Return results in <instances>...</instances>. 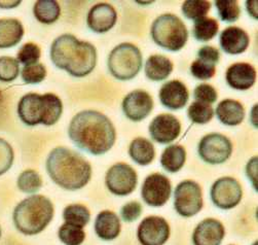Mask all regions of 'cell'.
Segmentation results:
<instances>
[{
	"label": "cell",
	"mask_w": 258,
	"mask_h": 245,
	"mask_svg": "<svg viewBox=\"0 0 258 245\" xmlns=\"http://www.w3.org/2000/svg\"><path fill=\"white\" fill-rule=\"evenodd\" d=\"M68 136L79 149L94 156H102L114 145L116 131L108 117L100 112L88 110L72 118L68 127Z\"/></svg>",
	"instance_id": "obj_1"
},
{
	"label": "cell",
	"mask_w": 258,
	"mask_h": 245,
	"mask_svg": "<svg viewBox=\"0 0 258 245\" xmlns=\"http://www.w3.org/2000/svg\"><path fill=\"white\" fill-rule=\"evenodd\" d=\"M50 179L67 190L85 187L92 177V166L80 153L59 146L48 154L45 162Z\"/></svg>",
	"instance_id": "obj_2"
},
{
	"label": "cell",
	"mask_w": 258,
	"mask_h": 245,
	"mask_svg": "<svg viewBox=\"0 0 258 245\" xmlns=\"http://www.w3.org/2000/svg\"><path fill=\"white\" fill-rule=\"evenodd\" d=\"M55 208L42 195H32L22 200L14 209L13 221L16 229L24 235L41 233L53 220Z\"/></svg>",
	"instance_id": "obj_3"
},
{
	"label": "cell",
	"mask_w": 258,
	"mask_h": 245,
	"mask_svg": "<svg viewBox=\"0 0 258 245\" xmlns=\"http://www.w3.org/2000/svg\"><path fill=\"white\" fill-rule=\"evenodd\" d=\"M63 113V103L59 96L53 93L43 95L28 93L18 103V116L29 127L44 125L53 126L59 122Z\"/></svg>",
	"instance_id": "obj_4"
},
{
	"label": "cell",
	"mask_w": 258,
	"mask_h": 245,
	"mask_svg": "<svg viewBox=\"0 0 258 245\" xmlns=\"http://www.w3.org/2000/svg\"><path fill=\"white\" fill-rule=\"evenodd\" d=\"M150 34L159 46L170 52L180 51L188 39L185 24L173 14H164L154 20Z\"/></svg>",
	"instance_id": "obj_5"
},
{
	"label": "cell",
	"mask_w": 258,
	"mask_h": 245,
	"mask_svg": "<svg viewBox=\"0 0 258 245\" xmlns=\"http://www.w3.org/2000/svg\"><path fill=\"white\" fill-rule=\"evenodd\" d=\"M107 65L113 77L118 80H130L142 68V54L135 44L122 42L110 52Z\"/></svg>",
	"instance_id": "obj_6"
},
{
	"label": "cell",
	"mask_w": 258,
	"mask_h": 245,
	"mask_svg": "<svg viewBox=\"0 0 258 245\" xmlns=\"http://www.w3.org/2000/svg\"><path fill=\"white\" fill-rule=\"evenodd\" d=\"M174 208L183 217H191L203 208L201 185L194 180L180 182L174 190Z\"/></svg>",
	"instance_id": "obj_7"
},
{
	"label": "cell",
	"mask_w": 258,
	"mask_h": 245,
	"mask_svg": "<svg viewBox=\"0 0 258 245\" xmlns=\"http://www.w3.org/2000/svg\"><path fill=\"white\" fill-rule=\"evenodd\" d=\"M198 152L204 162L211 165H219L230 158L233 143L223 134L210 133L201 139Z\"/></svg>",
	"instance_id": "obj_8"
},
{
	"label": "cell",
	"mask_w": 258,
	"mask_h": 245,
	"mask_svg": "<svg viewBox=\"0 0 258 245\" xmlns=\"http://www.w3.org/2000/svg\"><path fill=\"white\" fill-rule=\"evenodd\" d=\"M137 183V172L125 163H116L105 174V184L109 192L115 196L123 197L132 194Z\"/></svg>",
	"instance_id": "obj_9"
},
{
	"label": "cell",
	"mask_w": 258,
	"mask_h": 245,
	"mask_svg": "<svg viewBox=\"0 0 258 245\" xmlns=\"http://www.w3.org/2000/svg\"><path fill=\"white\" fill-rule=\"evenodd\" d=\"M210 196L216 207L228 210L240 204L243 197V189L236 178L224 176L218 178L212 184Z\"/></svg>",
	"instance_id": "obj_10"
},
{
	"label": "cell",
	"mask_w": 258,
	"mask_h": 245,
	"mask_svg": "<svg viewBox=\"0 0 258 245\" xmlns=\"http://www.w3.org/2000/svg\"><path fill=\"white\" fill-rule=\"evenodd\" d=\"M172 184L170 179L162 173L148 175L141 187L143 201L151 207H162L170 199Z\"/></svg>",
	"instance_id": "obj_11"
},
{
	"label": "cell",
	"mask_w": 258,
	"mask_h": 245,
	"mask_svg": "<svg viewBox=\"0 0 258 245\" xmlns=\"http://www.w3.org/2000/svg\"><path fill=\"white\" fill-rule=\"evenodd\" d=\"M170 233V226L164 217L150 215L138 226L137 238L141 245H164Z\"/></svg>",
	"instance_id": "obj_12"
},
{
	"label": "cell",
	"mask_w": 258,
	"mask_h": 245,
	"mask_svg": "<svg viewBox=\"0 0 258 245\" xmlns=\"http://www.w3.org/2000/svg\"><path fill=\"white\" fill-rule=\"evenodd\" d=\"M96 64L97 50L95 45L80 40L65 70L74 77H85L95 69Z\"/></svg>",
	"instance_id": "obj_13"
},
{
	"label": "cell",
	"mask_w": 258,
	"mask_h": 245,
	"mask_svg": "<svg viewBox=\"0 0 258 245\" xmlns=\"http://www.w3.org/2000/svg\"><path fill=\"white\" fill-rule=\"evenodd\" d=\"M181 132L180 121L173 115L162 114L154 118L149 125L151 138L161 144H168L178 138Z\"/></svg>",
	"instance_id": "obj_14"
},
{
	"label": "cell",
	"mask_w": 258,
	"mask_h": 245,
	"mask_svg": "<svg viewBox=\"0 0 258 245\" xmlns=\"http://www.w3.org/2000/svg\"><path fill=\"white\" fill-rule=\"evenodd\" d=\"M121 106L124 116L128 120L140 122L150 115L153 108V100L147 92L136 90L123 98Z\"/></svg>",
	"instance_id": "obj_15"
},
{
	"label": "cell",
	"mask_w": 258,
	"mask_h": 245,
	"mask_svg": "<svg viewBox=\"0 0 258 245\" xmlns=\"http://www.w3.org/2000/svg\"><path fill=\"white\" fill-rule=\"evenodd\" d=\"M117 21V13L109 4H97L90 10L87 23L95 33H106L111 30Z\"/></svg>",
	"instance_id": "obj_16"
},
{
	"label": "cell",
	"mask_w": 258,
	"mask_h": 245,
	"mask_svg": "<svg viewBox=\"0 0 258 245\" xmlns=\"http://www.w3.org/2000/svg\"><path fill=\"white\" fill-rule=\"evenodd\" d=\"M219 59L220 53L216 47L205 45L198 52V59L190 65V72L198 79H209L215 75Z\"/></svg>",
	"instance_id": "obj_17"
},
{
	"label": "cell",
	"mask_w": 258,
	"mask_h": 245,
	"mask_svg": "<svg viewBox=\"0 0 258 245\" xmlns=\"http://www.w3.org/2000/svg\"><path fill=\"white\" fill-rule=\"evenodd\" d=\"M225 229L221 222L215 219L202 221L192 233L194 245H220L224 239Z\"/></svg>",
	"instance_id": "obj_18"
},
{
	"label": "cell",
	"mask_w": 258,
	"mask_h": 245,
	"mask_svg": "<svg viewBox=\"0 0 258 245\" xmlns=\"http://www.w3.org/2000/svg\"><path fill=\"white\" fill-rule=\"evenodd\" d=\"M189 93L182 81L174 79L164 84L160 91L162 104L171 111H178L185 107Z\"/></svg>",
	"instance_id": "obj_19"
},
{
	"label": "cell",
	"mask_w": 258,
	"mask_h": 245,
	"mask_svg": "<svg viewBox=\"0 0 258 245\" xmlns=\"http://www.w3.org/2000/svg\"><path fill=\"white\" fill-rule=\"evenodd\" d=\"M225 78L230 88L246 91L255 84L256 70L249 63H235L226 70Z\"/></svg>",
	"instance_id": "obj_20"
},
{
	"label": "cell",
	"mask_w": 258,
	"mask_h": 245,
	"mask_svg": "<svg viewBox=\"0 0 258 245\" xmlns=\"http://www.w3.org/2000/svg\"><path fill=\"white\" fill-rule=\"evenodd\" d=\"M80 40L72 34H62L57 37L50 45V60L53 64L65 70L68 61Z\"/></svg>",
	"instance_id": "obj_21"
},
{
	"label": "cell",
	"mask_w": 258,
	"mask_h": 245,
	"mask_svg": "<svg viewBox=\"0 0 258 245\" xmlns=\"http://www.w3.org/2000/svg\"><path fill=\"white\" fill-rule=\"evenodd\" d=\"M219 41L223 52L229 55H239L248 48L250 38L244 29L230 26L221 32Z\"/></svg>",
	"instance_id": "obj_22"
},
{
	"label": "cell",
	"mask_w": 258,
	"mask_h": 245,
	"mask_svg": "<svg viewBox=\"0 0 258 245\" xmlns=\"http://www.w3.org/2000/svg\"><path fill=\"white\" fill-rule=\"evenodd\" d=\"M94 228L100 239L111 241L120 234L121 224L116 213L111 210H103L97 215Z\"/></svg>",
	"instance_id": "obj_23"
},
{
	"label": "cell",
	"mask_w": 258,
	"mask_h": 245,
	"mask_svg": "<svg viewBox=\"0 0 258 245\" xmlns=\"http://www.w3.org/2000/svg\"><path fill=\"white\" fill-rule=\"evenodd\" d=\"M215 114L223 125L238 126L245 119V108L237 100L225 99L217 105Z\"/></svg>",
	"instance_id": "obj_24"
},
{
	"label": "cell",
	"mask_w": 258,
	"mask_h": 245,
	"mask_svg": "<svg viewBox=\"0 0 258 245\" xmlns=\"http://www.w3.org/2000/svg\"><path fill=\"white\" fill-rule=\"evenodd\" d=\"M24 36V27L18 19H0V48L16 46Z\"/></svg>",
	"instance_id": "obj_25"
},
{
	"label": "cell",
	"mask_w": 258,
	"mask_h": 245,
	"mask_svg": "<svg viewBox=\"0 0 258 245\" xmlns=\"http://www.w3.org/2000/svg\"><path fill=\"white\" fill-rule=\"evenodd\" d=\"M172 61L163 55H152L145 63V74L153 81H161L169 77L173 71Z\"/></svg>",
	"instance_id": "obj_26"
},
{
	"label": "cell",
	"mask_w": 258,
	"mask_h": 245,
	"mask_svg": "<svg viewBox=\"0 0 258 245\" xmlns=\"http://www.w3.org/2000/svg\"><path fill=\"white\" fill-rule=\"evenodd\" d=\"M186 161V151L180 144H171L167 146L161 157L162 167L170 172L176 173L181 170Z\"/></svg>",
	"instance_id": "obj_27"
},
{
	"label": "cell",
	"mask_w": 258,
	"mask_h": 245,
	"mask_svg": "<svg viewBox=\"0 0 258 245\" xmlns=\"http://www.w3.org/2000/svg\"><path fill=\"white\" fill-rule=\"evenodd\" d=\"M128 155L138 165L147 166L156 157V150L151 141L144 137L135 138L128 146Z\"/></svg>",
	"instance_id": "obj_28"
},
{
	"label": "cell",
	"mask_w": 258,
	"mask_h": 245,
	"mask_svg": "<svg viewBox=\"0 0 258 245\" xmlns=\"http://www.w3.org/2000/svg\"><path fill=\"white\" fill-rule=\"evenodd\" d=\"M33 14L38 22L49 25L60 18L61 8L55 0H38L33 7Z\"/></svg>",
	"instance_id": "obj_29"
},
{
	"label": "cell",
	"mask_w": 258,
	"mask_h": 245,
	"mask_svg": "<svg viewBox=\"0 0 258 245\" xmlns=\"http://www.w3.org/2000/svg\"><path fill=\"white\" fill-rule=\"evenodd\" d=\"M219 25L217 20L205 17L195 22L192 33L197 40L206 42L213 39L217 35Z\"/></svg>",
	"instance_id": "obj_30"
},
{
	"label": "cell",
	"mask_w": 258,
	"mask_h": 245,
	"mask_svg": "<svg viewBox=\"0 0 258 245\" xmlns=\"http://www.w3.org/2000/svg\"><path fill=\"white\" fill-rule=\"evenodd\" d=\"M63 219L67 224L85 228L91 220V212L85 205L70 204L63 210Z\"/></svg>",
	"instance_id": "obj_31"
},
{
	"label": "cell",
	"mask_w": 258,
	"mask_h": 245,
	"mask_svg": "<svg viewBox=\"0 0 258 245\" xmlns=\"http://www.w3.org/2000/svg\"><path fill=\"white\" fill-rule=\"evenodd\" d=\"M17 185L21 192L34 195L42 186V178L37 171L33 169H27L24 170L18 176Z\"/></svg>",
	"instance_id": "obj_32"
},
{
	"label": "cell",
	"mask_w": 258,
	"mask_h": 245,
	"mask_svg": "<svg viewBox=\"0 0 258 245\" xmlns=\"http://www.w3.org/2000/svg\"><path fill=\"white\" fill-rule=\"evenodd\" d=\"M187 116L192 123L205 125L213 119L214 111L210 104L195 101L188 107Z\"/></svg>",
	"instance_id": "obj_33"
},
{
	"label": "cell",
	"mask_w": 258,
	"mask_h": 245,
	"mask_svg": "<svg viewBox=\"0 0 258 245\" xmlns=\"http://www.w3.org/2000/svg\"><path fill=\"white\" fill-rule=\"evenodd\" d=\"M58 237L65 245H82L86 239V232L84 228L65 223L59 228Z\"/></svg>",
	"instance_id": "obj_34"
},
{
	"label": "cell",
	"mask_w": 258,
	"mask_h": 245,
	"mask_svg": "<svg viewBox=\"0 0 258 245\" xmlns=\"http://www.w3.org/2000/svg\"><path fill=\"white\" fill-rule=\"evenodd\" d=\"M211 9V4L205 0H187L182 5L183 15L194 21H198L202 18H205Z\"/></svg>",
	"instance_id": "obj_35"
},
{
	"label": "cell",
	"mask_w": 258,
	"mask_h": 245,
	"mask_svg": "<svg viewBox=\"0 0 258 245\" xmlns=\"http://www.w3.org/2000/svg\"><path fill=\"white\" fill-rule=\"evenodd\" d=\"M218 15L223 22L234 23L241 15V9L236 0H217L215 2Z\"/></svg>",
	"instance_id": "obj_36"
},
{
	"label": "cell",
	"mask_w": 258,
	"mask_h": 245,
	"mask_svg": "<svg viewBox=\"0 0 258 245\" xmlns=\"http://www.w3.org/2000/svg\"><path fill=\"white\" fill-rule=\"evenodd\" d=\"M20 74V63L17 58L3 56L0 57V81L11 83Z\"/></svg>",
	"instance_id": "obj_37"
},
{
	"label": "cell",
	"mask_w": 258,
	"mask_h": 245,
	"mask_svg": "<svg viewBox=\"0 0 258 245\" xmlns=\"http://www.w3.org/2000/svg\"><path fill=\"white\" fill-rule=\"evenodd\" d=\"M41 55L40 47L34 42H27L21 46L18 52L17 60L24 66L38 63Z\"/></svg>",
	"instance_id": "obj_38"
},
{
	"label": "cell",
	"mask_w": 258,
	"mask_h": 245,
	"mask_svg": "<svg viewBox=\"0 0 258 245\" xmlns=\"http://www.w3.org/2000/svg\"><path fill=\"white\" fill-rule=\"evenodd\" d=\"M21 76L25 84L37 85L44 80L46 76V68L41 63L24 66L21 71Z\"/></svg>",
	"instance_id": "obj_39"
},
{
	"label": "cell",
	"mask_w": 258,
	"mask_h": 245,
	"mask_svg": "<svg viewBox=\"0 0 258 245\" xmlns=\"http://www.w3.org/2000/svg\"><path fill=\"white\" fill-rule=\"evenodd\" d=\"M15 160V153L6 139L0 138V175L7 173L13 166Z\"/></svg>",
	"instance_id": "obj_40"
},
{
	"label": "cell",
	"mask_w": 258,
	"mask_h": 245,
	"mask_svg": "<svg viewBox=\"0 0 258 245\" xmlns=\"http://www.w3.org/2000/svg\"><path fill=\"white\" fill-rule=\"evenodd\" d=\"M196 101L212 104L217 100V92L214 87L209 84H201L194 91Z\"/></svg>",
	"instance_id": "obj_41"
},
{
	"label": "cell",
	"mask_w": 258,
	"mask_h": 245,
	"mask_svg": "<svg viewBox=\"0 0 258 245\" xmlns=\"http://www.w3.org/2000/svg\"><path fill=\"white\" fill-rule=\"evenodd\" d=\"M143 207L138 201H131L124 204L120 209V216L123 222L133 223L142 214Z\"/></svg>",
	"instance_id": "obj_42"
},
{
	"label": "cell",
	"mask_w": 258,
	"mask_h": 245,
	"mask_svg": "<svg viewBox=\"0 0 258 245\" xmlns=\"http://www.w3.org/2000/svg\"><path fill=\"white\" fill-rule=\"evenodd\" d=\"M246 174L249 177L253 187L257 190V157H253L246 166Z\"/></svg>",
	"instance_id": "obj_43"
},
{
	"label": "cell",
	"mask_w": 258,
	"mask_h": 245,
	"mask_svg": "<svg viewBox=\"0 0 258 245\" xmlns=\"http://www.w3.org/2000/svg\"><path fill=\"white\" fill-rule=\"evenodd\" d=\"M21 5V2H13V0H2L0 2V9L10 10L15 9Z\"/></svg>",
	"instance_id": "obj_44"
},
{
	"label": "cell",
	"mask_w": 258,
	"mask_h": 245,
	"mask_svg": "<svg viewBox=\"0 0 258 245\" xmlns=\"http://www.w3.org/2000/svg\"><path fill=\"white\" fill-rule=\"evenodd\" d=\"M246 8H247V11L248 13L255 19H257V8L255 6H257V3L255 2H247L246 3Z\"/></svg>",
	"instance_id": "obj_45"
},
{
	"label": "cell",
	"mask_w": 258,
	"mask_h": 245,
	"mask_svg": "<svg viewBox=\"0 0 258 245\" xmlns=\"http://www.w3.org/2000/svg\"><path fill=\"white\" fill-rule=\"evenodd\" d=\"M2 235H3V231H2V227H0V238H2Z\"/></svg>",
	"instance_id": "obj_46"
},
{
	"label": "cell",
	"mask_w": 258,
	"mask_h": 245,
	"mask_svg": "<svg viewBox=\"0 0 258 245\" xmlns=\"http://www.w3.org/2000/svg\"><path fill=\"white\" fill-rule=\"evenodd\" d=\"M230 245H231V244H230Z\"/></svg>",
	"instance_id": "obj_47"
}]
</instances>
